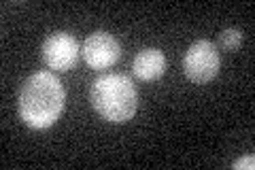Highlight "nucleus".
I'll use <instances>...</instances> for the list:
<instances>
[{
	"label": "nucleus",
	"mask_w": 255,
	"mask_h": 170,
	"mask_svg": "<svg viewBox=\"0 0 255 170\" xmlns=\"http://www.w3.org/2000/svg\"><path fill=\"white\" fill-rule=\"evenodd\" d=\"M83 60L87 62V66L94 70H105L111 68L122 55V47H119L117 38L109 32H94L85 38V43L81 47Z\"/></svg>",
	"instance_id": "5"
},
{
	"label": "nucleus",
	"mask_w": 255,
	"mask_h": 170,
	"mask_svg": "<svg viewBox=\"0 0 255 170\" xmlns=\"http://www.w3.org/2000/svg\"><path fill=\"white\" fill-rule=\"evenodd\" d=\"M66 92L60 79L47 70H38L23 81L19 92V115L34 130L53 126L60 119Z\"/></svg>",
	"instance_id": "1"
},
{
	"label": "nucleus",
	"mask_w": 255,
	"mask_h": 170,
	"mask_svg": "<svg viewBox=\"0 0 255 170\" xmlns=\"http://www.w3.org/2000/svg\"><path fill=\"white\" fill-rule=\"evenodd\" d=\"M219 66L221 60L217 45L209 38H200L196 43H191L189 49L185 51V58H183V72L189 81H194L198 85L213 81L217 77Z\"/></svg>",
	"instance_id": "3"
},
{
	"label": "nucleus",
	"mask_w": 255,
	"mask_h": 170,
	"mask_svg": "<svg viewBox=\"0 0 255 170\" xmlns=\"http://www.w3.org/2000/svg\"><path fill=\"white\" fill-rule=\"evenodd\" d=\"M132 72L140 81H155L166 72V55L155 47H147L134 55Z\"/></svg>",
	"instance_id": "6"
},
{
	"label": "nucleus",
	"mask_w": 255,
	"mask_h": 170,
	"mask_svg": "<svg viewBox=\"0 0 255 170\" xmlns=\"http://www.w3.org/2000/svg\"><path fill=\"white\" fill-rule=\"evenodd\" d=\"M232 168H236V170H241V168L253 170V168H255V158H253V156H245V158H241V160H236L234 164H232Z\"/></svg>",
	"instance_id": "8"
},
{
	"label": "nucleus",
	"mask_w": 255,
	"mask_h": 170,
	"mask_svg": "<svg viewBox=\"0 0 255 170\" xmlns=\"http://www.w3.org/2000/svg\"><path fill=\"white\" fill-rule=\"evenodd\" d=\"M90 98L96 113L113 124H126L134 117L138 107V92L128 75L111 72L94 81Z\"/></svg>",
	"instance_id": "2"
},
{
	"label": "nucleus",
	"mask_w": 255,
	"mask_h": 170,
	"mask_svg": "<svg viewBox=\"0 0 255 170\" xmlns=\"http://www.w3.org/2000/svg\"><path fill=\"white\" fill-rule=\"evenodd\" d=\"M243 45V32L238 28H228L219 34V47L226 51H236Z\"/></svg>",
	"instance_id": "7"
},
{
	"label": "nucleus",
	"mask_w": 255,
	"mask_h": 170,
	"mask_svg": "<svg viewBox=\"0 0 255 170\" xmlns=\"http://www.w3.org/2000/svg\"><path fill=\"white\" fill-rule=\"evenodd\" d=\"M41 55H43V62L51 70L66 72L79 60V43L68 32H53V34L45 38V43L41 47Z\"/></svg>",
	"instance_id": "4"
}]
</instances>
